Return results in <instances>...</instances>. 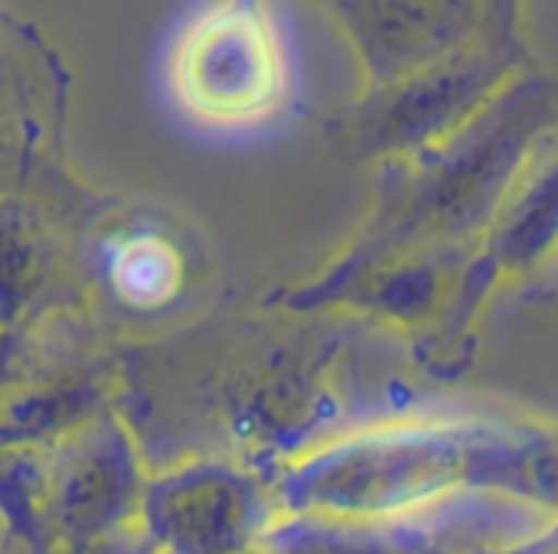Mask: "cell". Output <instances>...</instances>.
<instances>
[{
    "instance_id": "1",
    "label": "cell",
    "mask_w": 558,
    "mask_h": 554,
    "mask_svg": "<svg viewBox=\"0 0 558 554\" xmlns=\"http://www.w3.org/2000/svg\"><path fill=\"white\" fill-rule=\"evenodd\" d=\"M284 56L262 7L222 3L183 33L173 52L180 104L209 124H252L284 98Z\"/></svg>"
},
{
    "instance_id": "2",
    "label": "cell",
    "mask_w": 558,
    "mask_h": 554,
    "mask_svg": "<svg viewBox=\"0 0 558 554\" xmlns=\"http://www.w3.org/2000/svg\"><path fill=\"white\" fill-rule=\"evenodd\" d=\"M111 284L134 307H157L180 284L177 251L154 235H134L111 255Z\"/></svg>"
}]
</instances>
